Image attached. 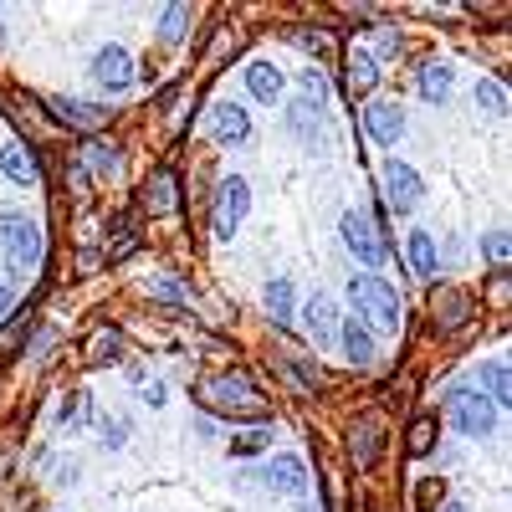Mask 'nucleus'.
I'll use <instances>...</instances> for the list:
<instances>
[{"label":"nucleus","mask_w":512,"mask_h":512,"mask_svg":"<svg viewBox=\"0 0 512 512\" xmlns=\"http://www.w3.org/2000/svg\"><path fill=\"white\" fill-rule=\"evenodd\" d=\"M405 256H410L415 277H436V267H441V256H436V236H431V231H410Z\"/></svg>","instance_id":"obj_17"},{"label":"nucleus","mask_w":512,"mask_h":512,"mask_svg":"<svg viewBox=\"0 0 512 512\" xmlns=\"http://www.w3.org/2000/svg\"><path fill=\"white\" fill-rule=\"evenodd\" d=\"M11 313V287H0V318Z\"/></svg>","instance_id":"obj_37"},{"label":"nucleus","mask_w":512,"mask_h":512,"mask_svg":"<svg viewBox=\"0 0 512 512\" xmlns=\"http://www.w3.org/2000/svg\"><path fill=\"white\" fill-rule=\"evenodd\" d=\"M246 88H251L256 103H277V98L287 93V77H282L272 62H251V67H246Z\"/></svg>","instance_id":"obj_16"},{"label":"nucleus","mask_w":512,"mask_h":512,"mask_svg":"<svg viewBox=\"0 0 512 512\" xmlns=\"http://www.w3.org/2000/svg\"><path fill=\"white\" fill-rule=\"evenodd\" d=\"M0 175L16 180V185H36L41 180V159L21 139H11V144H0Z\"/></svg>","instance_id":"obj_11"},{"label":"nucleus","mask_w":512,"mask_h":512,"mask_svg":"<svg viewBox=\"0 0 512 512\" xmlns=\"http://www.w3.org/2000/svg\"><path fill=\"white\" fill-rule=\"evenodd\" d=\"M344 354L354 359V364H374V333H369V323H359V318H344Z\"/></svg>","instance_id":"obj_19"},{"label":"nucleus","mask_w":512,"mask_h":512,"mask_svg":"<svg viewBox=\"0 0 512 512\" xmlns=\"http://www.w3.org/2000/svg\"><path fill=\"white\" fill-rule=\"evenodd\" d=\"M338 231H344V246L359 256L364 267H379L384 256H390V241H384V231L374 226L369 210H344V221H338Z\"/></svg>","instance_id":"obj_4"},{"label":"nucleus","mask_w":512,"mask_h":512,"mask_svg":"<svg viewBox=\"0 0 512 512\" xmlns=\"http://www.w3.org/2000/svg\"><path fill=\"white\" fill-rule=\"evenodd\" d=\"M200 405L216 410V415H236V420H262L267 415V400L262 390L246 379V374H216V379H200Z\"/></svg>","instance_id":"obj_1"},{"label":"nucleus","mask_w":512,"mask_h":512,"mask_svg":"<svg viewBox=\"0 0 512 512\" xmlns=\"http://www.w3.org/2000/svg\"><path fill=\"white\" fill-rule=\"evenodd\" d=\"M93 77L103 82L108 93H123L128 82H134V57H128L123 47H103V52L93 57Z\"/></svg>","instance_id":"obj_9"},{"label":"nucleus","mask_w":512,"mask_h":512,"mask_svg":"<svg viewBox=\"0 0 512 512\" xmlns=\"http://www.w3.org/2000/svg\"><path fill=\"white\" fill-rule=\"evenodd\" d=\"M0 246H6V262L16 272H36L41 267V226L26 216V210H0Z\"/></svg>","instance_id":"obj_3"},{"label":"nucleus","mask_w":512,"mask_h":512,"mask_svg":"<svg viewBox=\"0 0 512 512\" xmlns=\"http://www.w3.org/2000/svg\"><path fill=\"white\" fill-rule=\"evenodd\" d=\"M262 303H267V313H272L277 323H287V318H292V282H287V277H272L267 292H262Z\"/></svg>","instance_id":"obj_22"},{"label":"nucleus","mask_w":512,"mask_h":512,"mask_svg":"<svg viewBox=\"0 0 512 512\" xmlns=\"http://www.w3.org/2000/svg\"><path fill=\"white\" fill-rule=\"evenodd\" d=\"M108 354H118V333H113V328H103V333L93 338V364H113Z\"/></svg>","instance_id":"obj_30"},{"label":"nucleus","mask_w":512,"mask_h":512,"mask_svg":"<svg viewBox=\"0 0 512 512\" xmlns=\"http://www.w3.org/2000/svg\"><path fill=\"white\" fill-rule=\"evenodd\" d=\"M436 512H466V507H461V502H446V507H436Z\"/></svg>","instance_id":"obj_38"},{"label":"nucleus","mask_w":512,"mask_h":512,"mask_svg":"<svg viewBox=\"0 0 512 512\" xmlns=\"http://www.w3.org/2000/svg\"><path fill=\"white\" fill-rule=\"evenodd\" d=\"M103 436H108L103 446H123V436H128V425H123V420H108V425H103Z\"/></svg>","instance_id":"obj_35"},{"label":"nucleus","mask_w":512,"mask_h":512,"mask_svg":"<svg viewBox=\"0 0 512 512\" xmlns=\"http://www.w3.org/2000/svg\"><path fill=\"white\" fill-rule=\"evenodd\" d=\"M477 108L487 118H507V88H502V82H492V77L477 82Z\"/></svg>","instance_id":"obj_23"},{"label":"nucleus","mask_w":512,"mask_h":512,"mask_svg":"<svg viewBox=\"0 0 512 512\" xmlns=\"http://www.w3.org/2000/svg\"><path fill=\"white\" fill-rule=\"evenodd\" d=\"M364 128H369L374 144H400V139H405V113H400V103H369V108H364Z\"/></svg>","instance_id":"obj_8"},{"label":"nucleus","mask_w":512,"mask_h":512,"mask_svg":"<svg viewBox=\"0 0 512 512\" xmlns=\"http://www.w3.org/2000/svg\"><path fill=\"white\" fill-rule=\"evenodd\" d=\"M303 323H308V333H313V344H318V349H328L333 338H338V313H333V303H328L323 292L303 308Z\"/></svg>","instance_id":"obj_15"},{"label":"nucleus","mask_w":512,"mask_h":512,"mask_svg":"<svg viewBox=\"0 0 512 512\" xmlns=\"http://www.w3.org/2000/svg\"><path fill=\"white\" fill-rule=\"evenodd\" d=\"M374 88H379V62L354 47V52H349V93H354V98H369Z\"/></svg>","instance_id":"obj_18"},{"label":"nucleus","mask_w":512,"mask_h":512,"mask_svg":"<svg viewBox=\"0 0 512 512\" xmlns=\"http://www.w3.org/2000/svg\"><path fill=\"white\" fill-rule=\"evenodd\" d=\"M482 379H487V400H492L497 410H502V405H512V384H507V359H492Z\"/></svg>","instance_id":"obj_24"},{"label":"nucleus","mask_w":512,"mask_h":512,"mask_svg":"<svg viewBox=\"0 0 512 512\" xmlns=\"http://www.w3.org/2000/svg\"><path fill=\"white\" fill-rule=\"evenodd\" d=\"M185 26H190V6H169L164 21H159V36L164 41H185Z\"/></svg>","instance_id":"obj_28"},{"label":"nucleus","mask_w":512,"mask_h":512,"mask_svg":"<svg viewBox=\"0 0 512 512\" xmlns=\"http://www.w3.org/2000/svg\"><path fill=\"white\" fill-rule=\"evenodd\" d=\"M431 446H436V420H431V415H420V420L410 425V456H425Z\"/></svg>","instance_id":"obj_26"},{"label":"nucleus","mask_w":512,"mask_h":512,"mask_svg":"<svg viewBox=\"0 0 512 512\" xmlns=\"http://www.w3.org/2000/svg\"><path fill=\"white\" fill-rule=\"evenodd\" d=\"M451 425L461 436H472V441H482L487 431H492V420H497V405L482 395V390H451Z\"/></svg>","instance_id":"obj_5"},{"label":"nucleus","mask_w":512,"mask_h":512,"mask_svg":"<svg viewBox=\"0 0 512 512\" xmlns=\"http://www.w3.org/2000/svg\"><path fill=\"white\" fill-rule=\"evenodd\" d=\"M267 441H272V431H262V425H256V431H241V436L231 441V456H262Z\"/></svg>","instance_id":"obj_27"},{"label":"nucleus","mask_w":512,"mask_h":512,"mask_svg":"<svg viewBox=\"0 0 512 512\" xmlns=\"http://www.w3.org/2000/svg\"><path fill=\"white\" fill-rule=\"evenodd\" d=\"M251 134V113L241 103H216L210 108V139L216 144H241Z\"/></svg>","instance_id":"obj_10"},{"label":"nucleus","mask_w":512,"mask_h":512,"mask_svg":"<svg viewBox=\"0 0 512 512\" xmlns=\"http://www.w3.org/2000/svg\"><path fill=\"white\" fill-rule=\"evenodd\" d=\"M149 287H154V297H164V303H185V287L175 277H154Z\"/></svg>","instance_id":"obj_31"},{"label":"nucleus","mask_w":512,"mask_h":512,"mask_svg":"<svg viewBox=\"0 0 512 512\" xmlns=\"http://www.w3.org/2000/svg\"><path fill=\"white\" fill-rule=\"evenodd\" d=\"M62 420H67V425H82V420H88V395H72V400L62 405Z\"/></svg>","instance_id":"obj_32"},{"label":"nucleus","mask_w":512,"mask_h":512,"mask_svg":"<svg viewBox=\"0 0 512 512\" xmlns=\"http://www.w3.org/2000/svg\"><path fill=\"white\" fill-rule=\"evenodd\" d=\"M47 108L62 118V123H72V128H103L108 123V108H98V103H77V98H47Z\"/></svg>","instance_id":"obj_13"},{"label":"nucleus","mask_w":512,"mask_h":512,"mask_svg":"<svg viewBox=\"0 0 512 512\" xmlns=\"http://www.w3.org/2000/svg\"><path fill=\"white\" fill-rule=\"evenodd\" d=\"M379 185H384V200H390V210H400V216H410V210L420 205V175H415L405 159H384Z\"/></svg>","instance_id":"obj_6"},{"label":"nucleus","mask_w":512,"mask_h":512,"mask_svg":"<svg viewBox=\"0 0 512 512\" xmlns=\"http://www.w3.org/2000/svg\"><path fill=\"white\" fill-rule=\"evenodd\" d=\"M451 82H456V72H451L446 62H431V67L420 72V93L431 98V103H446V98H451Z\"/></svg>","instance_id":"obj_20"},{"label":"nucleus","mask_w":512,"mask_h":512,"mask_svg":"<svg viewBox=\"0 0 512 512\" xmlns=\"http://www.w3.org/2000/svg\"><path fill=\"white\" fill-rule=\"evenodd\" d=\"M175 205H180L175 169H154V175H149V185H144V210H154V216H169Z\"/></svg>","instance_id":"obj_14"},{"label":"nucleus","mask_w":512,"mask_h":512,"mask_svg":"<svg viewBox=\"0 0 512 512\" xmlns=\"http://www.w3.org/2000/svg\"><path fill=\"white\" fill-rule=\"evenodd\" d=\"M297 88H303V103H308V108H323V98H328V77L313 67V72L297 77Z\"/></svg>","instance_id":"obj_25"},{"label":"nucleus","mask_w":512,"mask_h":512,"mask_svg":"<svg viewBox=\"0 0 512 512\" xmlns=\"http://www.w3.org/2000/svg\"><path fill=\"white\" fill-rule=\"evenodd\" d=\"M374 47H379V57H395V52H400V36H395L390 26H379V36H374Z\"/></svg>","instance_id":"obj_33"},{"label":"nucleus","mask_w":512,"mask_h":512,"mask_svg":"<svg viewBox=\"0 0 512 512\" xmlns=\"http://www.w3.org/2000/svg\"><path fill=\"white\" fill-rule=\"evenodd\" d=\"M374 451H379V425H364V431H354V461L369 466Z\"/></svg>","instance_id":"obj_29"},{"label":"nucleus","mask_w":512,"mask_h":512,"mask_svg":"<svg viewBox=\"0 0 512 512\" xmlns=\"http://www.w3.org/2000/svg\"><path fill=\"white\" fill-rule=\"evenodd\" d=\"M487 256H492L497 267L507 262V231H492V236H487Z\"/></svg>","instance_id":"obj_34"},{"label":"nucleus","mask_w":512,"mask_h":512,"mask_svg":"<svg viewBox=\"0 0 512 512\" xmlns=\"http://www.w3.org/2000/svg\"><path fill=\"white\" fill-rule=\"evenodd\" d=\"M139 395H144V405H164V384L154 379V384H144V390H139Z\"/></svg>","instance_id":"obj_36"},{"label":"nucleus","mask_w":512,"mask_h":512,"mask_svg":"<svg viewBox=\"0 0 512 512\" xmlns=\"http://www.w3.org/2000/svg\"><path fill=\"white\" fill-rule=\"evenodd\" d=\"M267 487L282 492V497H303V492H308V466L297 461V456H272V466H267Z\"/></svg>","instance_id":"obj_12"},{"label":"nucleus","mask_w":512,"mask_h":512,"mask_svg":"<svg viewBox=\"0 0 512 512\" xmlns=\"http://www.w3.org/2000/svg\"><path fill=\"white\" fill-rule=\"evenodd\" d=\"M246 210H251L246 180H221V195H216V236L221 241H236V226L246 221Z\"/></svg>","instance_id":"obj_7"},{"label":"nucleus","mask_w":512,"mask_h":512,"mask_svg":"<svg viewBox=\"0 0 512 512\" xmlns=\"http://www.w3.org/2000/svg\"><path fill=\"white\" fill-rule=\"evenodd\" d=\"M82 164H88V169H93V175H98V180H113L123 159H118V149H108L103 139H93L88 149H82Z\"/></svg>","instance_id":"obj_21"},{"label":"nucleus","mask_w":512,"mask_h":512,"mask_svg":"<svg viewBox=\"0 0 512 512\" xmlns=\"http://www.w3.org/2000/svg\"><path fill=\"white\" fill-rule=\"evenodd\" d=\"M349 303L359 308V323L369 318L384 333H400L405 308H400V292L384 282V277H349Z\"/></svg>","instance_id":"obj_2"}]
</instances>
